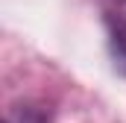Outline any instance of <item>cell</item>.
I'll return each instance as SVG.
<instances>
[{"mask_svg": "<svg viewBox=\"0 0 126 123\" xmlns=\"http://www.w3.org/2000/svg\"><path fill=\"white\" fill-rule=\"evenodd\" d=\"M106 32H109V53L114 59V67L120 76H126V18L109 12L106 15Z\"/></svg>", "mask_w": 126, "mask_h": 123, "instance_id": "cell-1", "label": "cell"}]
</instances>
